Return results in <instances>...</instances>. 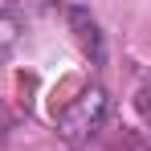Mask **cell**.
<instances>
[{"mask_svg":"<svg viewBox=\"0 0 151 151\" xmlns=\"http://www.w3.org/2000/svg\"><path fill=\"white\" fill-rule=\"evenodd\" d=\"M102 119H106V94L98 86H90L61 110V135L65 139H90L102 127Z\"/></svg>","mask_w":151,"mask_h":151,"instance_id":"obj_1","label":"cell"},{"mask_svg":"<svg viewBox=\"0 0 151 151\" xmlns=\"http://www.w3.org/2000/svg\"><path fill=\"white\" fill-rule=\"evenodd\" d=\"M65 17H70V25H74L78 45L90 53L94 61H102V29H98V21L90 17V8H65Z\"/></svg>","mask_w":151,"mask_h":151,"instance_id":"obj_2","label":"cell"},{"mask_svg":"<svg viewBox=\"0 0 151 151\" xmlns=\"http://www.w3.org/2000/svg\"><path fill=\"white\" fill-rule=\"evenodd\" d=\"M135 110H139V119H143V123L151 127V82L135 90Z\"/></svg>","mask_w":151,"mask_h":151,"instance_id":"obj_3","label":"cell"},{"mask_svg":"<svg viewBox=\"0 0 151 151\" xmlns=\"http://www.w3.org/2000/svg\"><path fill=\"white\" fill-rule=\"evenodd\" d=\"M17 33H21V29H17V21H12L8 12H0V49H8V45L17 41Z\"/></svg>","mask_w":151,"mask_h":151,"instance_id":"obj_4","label":"cell"},{"mask_svg":"<svg viewBox=\"0 0 151 151\" xmlns=\"http://www.w3.org/2000/svg\"><path fill=\"white\" fill-rule=\"evenodd\" d=\"M0 131H4V110H0Z\"/></svg>","mask_w":151,"mask_h":151,"instance_id":"obj_5","label":"cell"}]
</instances>
